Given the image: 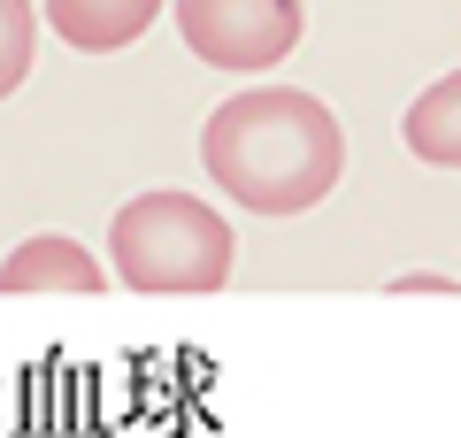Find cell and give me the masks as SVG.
<instances>
[{"instance_id": "1", "label": "cell", "mask_w": 461, "mask_h": 438, "mask_svg": "<svg viewBox=\"0 0 461 438\" xmlns=\"http://www.w3.org/2000/svg\"><path fill=\"white\" fill-rule=\"evenodd\" d=\"M200 162L247 215H308L346 169V131L300 85H247L208 115Z\"/></svg>"}, {"instance_id": "2", "label": "cell", "mask_w": 461, "mask_h": 438, "mask_svg": "<svg viewBox=\"0 0 461 438\" xmlns=\"http://www.w3.org/2000/svg\"><path fill=\"white\" fill-rule=\"evenodd\" d=\"M230 254V224L200 193H139L108 224V277L131 292H223Z\"/></svg>"}, {"instance_id": "3", "label": "cell", "mask_w": 461, "mask_h": 438, "mask_svg": "<svg viewBox=\"0 0 461 438\" xmlns=\"http://www.w3.org/2000/svg\"><path fill=\"white\" fill-rule=\"evenodd\" d=\"M177 39L208 69H269L300 47V0H169Z\"/></svg>"}, {"instance_id": "4", "label": "cell", "mask_w": 461, "mask_h": 438, "mask_svg": "<svg viewBox=\"0 0 461 438\" xmlns=\"http://www.w3.org/2000/svg\"><path fill=\"white\" fill-rule=\"evenodd\" d=\"M169 0H39V16L54 23V39L77 54H115L131 47V39H147V23L162 16Z\"/></svg>"}, {"instance_id": "5", "label": "cell", "mask_w": 461, "mask_h": 438, "mask_svg": "<svg viewBox=\"0 0 461 438\" xmlns=\"http://www.w3.org/2000/svg\"><path fill=\"white\" fill-rule=\"evenodd\" d=\"M100 285H108V269L69 231H39L0 261V292H100Z\"/></svg>"}, {"instance_id": "6", "label": "cell", "mask_w": 461, "mask_h": 438, "mask_svg": "<svg viewBox=\"0 0 461 438\" xmlns=\"http://www.w3.org/2000/svg\"><path fill=\"white\" fill-rule=\"evenodd\" d=\"M400 139H408L415 162H430V169H461V69H446L438 85H423V93L408 100V123H400Z\"/></svg>"}, {"instance_id": "7", "label": "cell", "mask_w": 461, "mask_h": 438, "mask_svg": "<svg viewBox=\"0 0 461 438\" xmlns=\"http://www.w3.org/2000/svg\"><path fill=\"white\" fill-rule=\"evenodd\" d=\"M32 47H39V8L32 0H0V100L32 78Z\"/></svg>"}, {"instance_id": "8", "label": "cell", "mask_w": 461, "mask_h": 438, "mask_svg": "<svg viewBox=\"0 0 461 438\" xmlns=\"http://www.w3.org/2000/svg\"><path fill=\"white\" fill-rule=\"evenodd\" d=\"M400 292H454V277H438V269H408V277H400Z\"/></svg>"}]
</instances>
